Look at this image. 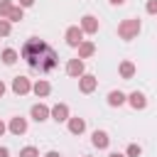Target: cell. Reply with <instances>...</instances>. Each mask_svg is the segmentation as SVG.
I'll return each instance as SVG.
<instances>
[{
	"instance_id": "1",
	"label": "cell",
	"mask_w": 157,
	"mask_h": 157,
	"mask_svg": "<svg viewBox=\"0 0 157 157\" xmlns=\"http://www.w3.org/2000/svg\"><path fill=\"white\" fill-rule=\"evenodd\" d=\"M22 59H25L32 69H37V71H54L56 64H59L56 52H54L47 42L37 39V37H29V39L22 44Z\"/></svg>"
},
{
	"instance_id": "2",
	"label": "cell",
	"mask_w": 157,
	"mask_h": 157,
	"mask_svg": "<svg viewBox=\"0 0 157 157\" xmlns=\"http://www.w3.org/2000/svg\"><path fill=\"white\" fill-rule=\"evenodd\" d=\"M137 32H140V20H135V17H128L118 25L120 39H132V37H137Z\"/></svg>"
},
{
	"instance_id": "3",
	"label": "cell",
	"mask_w": 157,
	"mask_h": 157,
	"mask_svg": "<svg viewBox=\"0 0 157 157\" xmlns=\"http://www.w3.org/2000/svg\"><path fill=\"white\" fill-rule=\"evenodd\" d=\"M83 42V29L81 27H69L66 29V44L69 47H78Z\"/></svg>"
},
{
	"instance_id": "4",
	"label": "cell",
	"mask_w": 157,
	"mask_h": 157,
	"mask_svg": "<svg viewBox=\"0 0 157 157\" xmlns=\"http://www.w3.org/2000/svg\"><path fill=\"white\" fill-rule=\"evenodd\" d=\"M29 88H32L29 78H25V76H15V78H12V91H15L17 96H25Z\"/></svg>"
},
{
	"instance_id": "5",
	"label": "cell",
	"mask_w": 157,
	"mask_h": 157,
	"mask_svg": "<svg viewBox=\"0 0 157 157\" xmlns=\"http://www.w3.org/2000/svg\"><path fill=\"white\" fill-rule=\"evenodd\" d=\"M49 113H52V118H54L56 123H64V120H69V105H66V103H56V105H54Z\"/></svg>"
},
{
	"instance_id": "6",
	"label": "cell",
	"mask_w": 157,
	"mask_h": 157,
	"mask_svg": "<svg viewBox=\"0 0 157 157\" xmlns=\"http://www.w3.org/2000/svg\"><path fill=\"white\" fill-rule=\"evenodd\" d=\"M66 74L69 76H83V61L76 56V59H71L69 64H66Z\"/></svg>"
},
{
	"instance_id": "7",
	"label": "cell",
	"mask_w": 157,
	"mask_h": 157,
	"mask_svg": "<svg viewBox=\"0 0 157 157\" xmlns=\"http://www.w3.org/2000/svg\"><path fill=\"white\" fill-rule=\"evenodd\" d=\"M91 142L98 147V150H103V147H108V142H110V137H108V132H103V130H96L93 135H91Z\"/></svg>"
},
{
	"instance_id": "8",
	"label": "cell",
	"mask_w": 157,
	"mask_h": 157,
	"mask_svg": "<svg viewBox=\"0 0 157 157\" xmlns=\"http://www.w3.org/2000/svg\"><path fill=\"white\" fill-rule=\"evenodd\" d=\"M81 29H83V32H88V34L98 32V20H96L93 15H86V17L81 20Z\"/></svg>"
},
{
	"instance_id": "9",
	"label": "cell",
	"mask_w": 157,
	"mask_h": 157,
	"mask_svg": "<svg viewBox=\"0 0 157 157\" xmlns=\"http://www.w3.org/2000/svg\"><path fill=\"white\" fill-rule=\"evenodd\" d=\"M78 88H81L83 93H91V91L96 88V76H91V74L81 76V78H78Z\"/></svg>"
},
{
	"instance_id": "10",
	"label": "cell",
	"mask_w": 157,
	"mask_h": 157,
	"mask_svg": "<svg viewBox=\"0 0 157 157\" xmlns=\"http://www.w3.org/2000/svg\"><path fill=\"white\" fill-rule=\"evenodd\" d=\"M32 118H34L37 123L47 120V118H49V108H47L44 103H37V105H32Z\"/></svg>"
},
{
	"instance_id": "11",
	"label": "cell",
	"mask_w": 157,
	"mask_h": 157,
	"mask_svg": "<svg viewBox=\"0 0 157 157\" xmlns=\"http://www.w3.org/2000/svg\"><path fill=\"white\" fill-rule=\"evenodd\" d=\"M128 101H130V105H132L135 110H140V108H145V105H147V101H145V96H142L140 91L130 93V96H128Z\"/></svg>"
},
{
	"instance_id": "12",
	"label": "cell",
	"mask_w": 157,
	"mask_h": 157,
	"mask_svg": "<svg viewBox=\"0 0 157 157\" xmlns=\"http://www.w3.org/2000/svg\"><path fill=\"white\" fill-rule=\"evenodd\" d=\"M10 130H12L15 135H22V132L27 130V120H25V118H20V115H17V118H12V120H10Z\"/></svg>"
},
{
	"instance_id": "13",
	"label": "cell",
	"mask_w": 157,
	"mask_h": 157,
	"mask_svg": "<svg viewBox=\"0 0 157 157\" xmlns=\"http://www.w3.org/2000/svg\"><path fill=\"white\" fill-rule=\"evenodd\" d=\"M69 130H71L74 135H81V132L86 130V120H83V118H69Z\"/></svg>"
},
{
	"instance_id": "14",
	"label": "cell",
	"mask_w": 157,
	"mask_h": 157,
	"mask_svg": "<svg viewBox=\"0 0 157 157\" xmlns=\"http://www.w3.org/2000/svg\"><path fill=\"white\" fill-rule=\"evenodd\" d=\"M93 52H96V44L93 42H81L78 44V59H88Z\"/></svg>"
},
{
	"instance_id": "15",
	"label": "cell",
	"mask_w": 157,
	"mask_h": 157,
	"mask_svg": "<svg viewBox=\"0 0 157 157\" xmlns=\"http://www.w3.org/2000/svg\"><path fill=\"white\" fill-rule=\"evenodd\" d=\"M120 76L123 78H132L135 76V64L132 61H123L120 64Z\"/></svg>"
},
{
	"instance_id": "16",
	"label": "cell",
	"mask_w": 157,
	"mask_h": 157,
	"mask_svg": "<svg viewBox=\"0 0 157 157\" xmlns=\"http://www.w3.org/2000/svg\"><path fill=\"white\" fill-rule=\"evenodd\" d=\"M108 103H110V105H123V103H125V93L110 91V93H108Z\"/></svg>"
},
{
	"instance_id": "17",
	"label": "cell",
	"mask_w": 157,
	"mask_h": 157,
	"mask_svg": "<svg viewBox=\"0 0 157 157\" xmlns=\"http://www.w3.org/2000/svg\"><path fill=\"white\" fill-rule=\"evenodd\" d=\"M32 91H34V93H37V96H47V93H49V91H52V86H49V83H47V81H37V83H34V86H32Z\"/></svg>"
},
{
	"instance_id": "18",
	"label": "cell",
	"mask_w": 157,
	"mask_h": 157,
	"mask_svg": "<svg viewBox=\"0 0 157 157\" xmlns=\"http://www.w3.org/2000/svg\"><path fill=\"white\" fill-rule=\"evenodd\" d=\"M2 61H5L7 66H12V64L17 61V52H15V49H2Z\"/></svg>"
},
{
	"instance_id": "19",
	"label": "cell",
	"mask_w": 157,
	"mask_h": 157,
	"mask_svg": "<svg viewBox=\"0 0 157 157\" xmlns=\"http://www.w3.org/2000/svg\"><path fill=\"white\" fill-rule=\"evenodd\" d=\"M12 7H15V5H12L10 0H0V17H7Z\"/></svg>"
},
{
	"instance_id": "20",
	"label": "cell",
	"mask_w": 157,
	"mask_h": 157,
	"mask_svg": "<svg viewBox=\"0 0 157 157\" xmlns=\"http://www.w3.org/2000/svg\"><path fill=\"white\" fill-rule=\"evenodd\" d=\"M7 20H10V22H20V20H22V7H12L10 15H7Z\"/></svg>"
},
{
	"instance_id": "21",
	"label": "cell",
	"mask_w": 157,
	"mask_h": 157,
	"mask_svg": "<svg viewBox=\"0 0 157 157\" xmlns=\"http://www.w3.org/2000/svg\"><path fill=\"white\" fill-rule=\"evenodd\" d=\"M7 34H10V20L0 17V37H7Z\"/></svg>"
},
{
	"instance_id": "22",
	"label": "cell",
	"mask_w": 157,
	"mask_h": 157,
	"mask_svg": "<svg viewBox=\"0 0 157 157\" xmlns=\"http://www.w3.org/2000/svg\"><path fill=\"white\" fill-rule=\"evenodd\" d=\"M20 157H39V155H37V147H22Z\"/></svg>"
},
{
	"instance_id": "23",
	"label": "cell",
	"mask_w": 157,
	"mask_h": 157,
	"mask_svg": "<svg viewBox=\"0 0 157 157\" xmlns=\"http://www.w3.org/2000/svg\"><path fill=\"white\" fill-rule=\"evenodd\" d=\"M140 145H128V157H140Z\"/></svg>"
},
{
	"instance_id": "24",
	"label": "cell",
	"mask_w": 157,
	"mask_h": 157,
	"mask_svg": "<svg viewBox=\"0 0 157 157\" xmlns=\"http://www.w3.org/2000/svg\"><path fill=\"white\" fill-rule=\"evenodd\" d=\"M145 10H147L150 15H157V0H147V5H145Z\"/></svg>"
},
{
	"instance_id": "25",
	"label": "cell",
	"mask_w": 157,
	"mask_h": 157,
	"mask_svg": "<svg viewBox=\"0 0 157 157\" xmlns=\"http://www.w3.org/2000/svg\"><path fill=\"white\" fill-rule=\"evenodd\" d=\"M29 5H34V0H20V7H29Z\"/></svg>"
},
{
	"instance_id": "26",
	"label": "cell",
	"mask_w": 157,
	"mask_h": 157,
	"mask_svg": "<svg viewBox=\"0 0 157 157\" xmlns=\"http://www.w3.org/2000/svg\"><path fill=\"white\" fill-rule=\"evenodd\" d=\"M10 152H7V147H0V157H7Z\"/></svg>"
},
{
	"instance_id": "27",
	"label": "cell",
	"mask_w": 157,
	"mask_h": 157,
	"mask_svg": "<svg viewBox=\"0 0 157 157\" xmlns=\"http://www.w3.org/2000/svg\"><path fill=\"white\" fill-rule=\"evenodd\" d=\"M44 157H59V152H47Z\"/></svg>"
},
{
	"instance_id": "28",
	"label": "cell",
	"mask_w": 157,
	"mask_h": 157,
	"mask_svg": "<svg viewBox=\"0 0 157 157\" xmlns=\"http://www.w3.org/2000/svg\"><path fill=\"white\" fill-rule=\"evenodd\" d=\"M125 0H110V5H123Z\"/></svg>"
},
{
	"instance_id": "29",
	"label": "cell",
	"mask_w": 157,
	"mask_h": 157,
	"mask_svg": "<svg viewBox=\"0 0 157 157\" xmlns=\"http://www.w3.org/2000/svg\"><path fill=\"white\" fill-rule=\"evenodd\" d=\"M2 93H5V83L0 81V96H2Z\"/></svg>"
},
{
	"instance_id": "30",
	"label": "cell",
	"mask_w": 157,
	"mask_h": 157,
	"mask_svg": "<svg viewBox=\"0 0 157 157\" xmlns=\"http://www.w3.org/2000/svg\"><path fill=\"white\" fill-rule=\"evenodd\" d=\"M2 132H5V123L0 120V135H2Z\"/></svg>"
},
{
	"instance_id": "31",
	"label": "cell",
	"mask_w": 157,
	"mask_h": 157,
	"mask_svg": "<svg viewBox=\"0 0 157 157\" xmlns=\"http://www.w3.org/2000/svg\"><path fill=\"white\" fill-rule=\"evenodd\" d=\"M108 157H125V155H120V152H113V155H108Z\"/></svg>"
},
{
	"instance_id": "32",
	"label": "cell",
	"mask_w": 157,
	"mask_h": 157,
	"mask_svg": "<svg viewBox=\"0 0 157 157\" xmlns=\"http://www.w3.org/2000/svg\"><path fill=\"white\" fill-rule=\"evenodd\" d=\"M86 157H88V155H86Z\"/></svg>"
}]
</instances>
